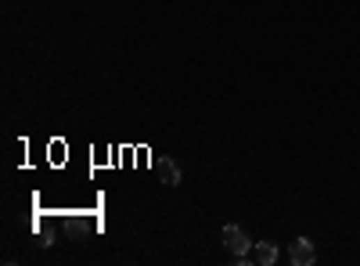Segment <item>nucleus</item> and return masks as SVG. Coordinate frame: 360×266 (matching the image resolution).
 <instances>
[{
    "label": "nucleus",
    "instance_id": "nucleus-1",
    "mask_svg": "<svg viewBox=\"0 0 360 266\" xmlns=\"http://www.w3.org/2000/svg\"><path fill=\"white\" fill-rule=\"evenodd\" d=\"M252 244H256V241H252V238L238 227V223H227V227H224V249H227L230 256H245V252H252Z\"/></svg>",
    "mask_w": 360,
    "mask_h": 266
},
{
    "label": "nucleus",
    "instance_id": "nucleus-2",
    "mask_svg": "<svg viewBox=\"0 0 360 266\" xmlns=\"http://www.w3.org/2000/svg\"><path fill=\"white\" fill-rule=\"evenodd\" d=\"M288 263H292V266H313V263H317L313 241H310V238H295V241L288 244Z\"/></svg>",
    "mask_w": 360,
    "mask_h": 266
},
{
    "label": "nucleus",
    "instance_id": "nucleus-3",
    "mask_svg": "<svg viewBox=\"0 0 360 266\" xmlns=\"http://www.w3.org/2000/svg\"><path fill=\"white\" fill-rule=\"evenodd\" d=\"M249 256H252L256 266H274V263H278V244H274V241H256Z\"/></svg>",
    "mask_w": 360,
    "mask_h": 266
},
{
    "label": "nucleus",
    "instance_id": "nucleus-4",
    "mask_svg": "<svg viewBox=\"0 0 360 266\" xmlns=\"http://www.w3.org/2000/svg\"><path fill=\"white\" fill-rule=\"evenodd\" d=\"M155 169H159V176H162L166 188H177V183H180V166H177V162L169 158V155L155 162Z\"/></svg>",
    "mask_w": 360,
    "mask_h": 266
}]
</instances>
